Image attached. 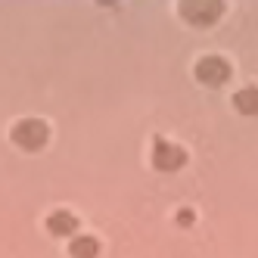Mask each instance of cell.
I'll use <instances>...</instances> for the list:
<instances>
[{"label":"cell","instance_id":"obj_1","mask_svg":"<svg viewBox=\"0 0 258 258\" xmlns=\"http://www.w3.org/2000/svg\"><path fill=\"white\" fill-rule=\"evenodd\" d=\"M47 140H50V127L41 118H22V121H16V127H13V143L19 146V150H25V153L44 150Z\"/></svg>","mask_w":258,"mask_h":258},{"label":"cell","instance_id":"obj_2","mask_svg":"<svg viewBox=\"0 0 258 258\" xmlns=\"http://www.w3.org/2000/svg\"><path fill=\"white\" fill-rule=\"evenodd\" d=\"M193 75H196L199 84H206V87H221L230 78V62L221 59V56H202L196 62V69H193Z\"/></svg>","mask_w":258,"mask_h":258},{"label":"cell","instance_id":"obj_3","mask_svg":"<svg viewBox=\"0 0 258 258\" xmlns=\"http://www.w3.org/2000/svg\"><path fill=\"white\" fill-rule=\"evenodd\" d=\"M224 13V4L218 0H202V4H180V16L187 19L190 25H212L221 19Z\"/></svg>","mask_w":258,"mask_h":258},{"label":"cell","instance_id":"obj_4","mask_svg":"<svg viewBox=\"0 0 258 258\" xmlns=\"http://www.w3.org/2000/svg\"><path fill=\"white\" fill-rule=\"evenodd\" d=\"M183 162H187V153H183V146L168 143V140H159V143H156V150H153V165H156L159 171L171 174V171L183 168Z\"/></svg>","mask_w":258,"mask_h":258},{"label":"cell","instance_id":"obj_5","mask_svg":"<svg viewBox=\"0 0 258 258\" xmlns=\"http://www.w3.org/2000/svg\"><path fill=\"white\" fill-rule=\"evenodd\" d=\"M47 230L53 236H72V233L78 230V218L72 215V212H66V209H59V212H53L47 218Z\"/></svg>","mask_w":258,"mask_h":258},{"label":"cell","instance_id":"obj_6","mask_svg":"<svg viewBox=\"0 0 258 258\" xmlns=\"http://www.w3.org/2000/svg\"><path fill=\"white\" fill-rule=\"evenodd\" d=\"M69 255H72V258H97V255H100L97 236H75V239L69 243Z\"/></svg>","mask_w":258,"mask_h":258},{"label":"cell","instance_id":"obj_7","mask_svg":"<svg viewBox=\"0 0 258 258\" xmlns=\"http://www.w3.org/2000/svg\"><path fill=\"white\" fill-rule=\"evenodd\" d=\"M233 106L243 115H258V87H243L233 94Z\"/></svg>","mask_w":258,"mask_h":258},{"label":"cell","instance_id":"obj_8","mask_svg":"<svg viewBox=\"0 0 258 258\" xmlns=\"http://www.w3.org/2000/svg\"><path fill=\"white\" fill-rule=\"evenodd\" d=\"M193 221H196V218H193V212H190V209H183V212L177 215V224H180V227H187V224H193Z\"/></svg>","mask_w":258,"mask_h":258}]
</instances>
